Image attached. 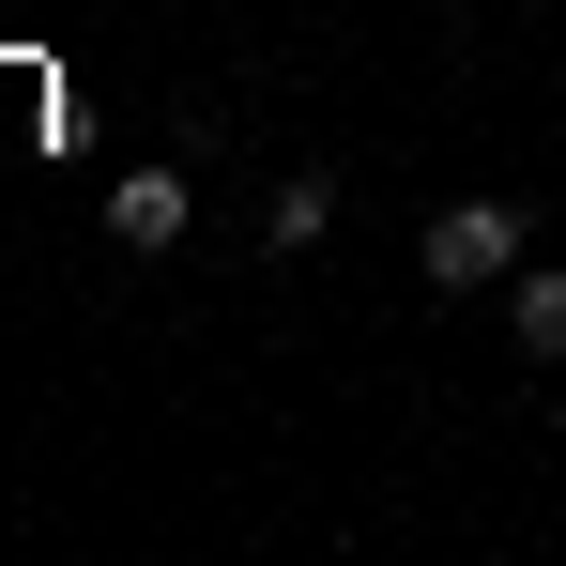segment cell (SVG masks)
<instances>
[{
	"mask_svg": "<svg viewBox=\"0 0 566 566\" xmlns=\"http://www.w3.org/2000/svg\"><path fill=\"white\" fill-rule=\"evenodd\" d=\"M107 230H123V261H169V245L199 230V185L154 154V169H123V185H107Z\"/></svg>",
	"mask_w": 566,
	"mask_h": 566,
	"instance_id": "2",
	"label": "cell"
},
{
	"mask_svg": "<svg viewBox=\"0 0 566 566\" xmlns=\"http://www.w3.org/2000/svg\"><path fill=\"white\" fill-rule=\"evenodd\" d=\"M322 230H337V169H276L261 185V261H306Z\"/></svg>",
	"mask_w": 566,
	"mask_h": 566,
	"instance_id": "3",
	"label": "cell"
},
{
	"mask_svg": "<svg viewBox=\"0 0 566 566\" xmlns=\"http://www.w3.org/2000/svg\"><path fill=\"white\" fill-rule=\"evenodd\" d=\"M505 337H521L536 368H566V261H521V276H505Z\"/></svg>",
	"mask_w": 566,
	"mask_h": 566,
	"instance_id": "4",
	"label": "cell"
},
{
	"mask_svg": "<svg viewBox=\"0 0 566 566\" xmlns=\"http://www.w3.org/2000/svg\"><path fill=\"white\" fill-rule=\"evenodd\" d=\"M521 261H536V214H521V199H444V214L413 230V276L429 291H505Z\"/></svg>",
	"mask_w": 566,
	"mask_h": 566,
	"instance_id": "1",
	"label": "cell"
}]
</instances>
